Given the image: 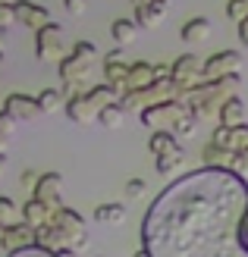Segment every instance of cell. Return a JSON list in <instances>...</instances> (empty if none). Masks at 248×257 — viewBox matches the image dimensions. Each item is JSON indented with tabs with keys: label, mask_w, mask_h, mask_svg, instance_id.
<instances>
[{
	"label": "cell",
	"mask_w": 248,
	"mask_h": 257,
	"mask_svg": "<svg viewBox=\"0 0 248 257\" xmlns=\"http://www.w3.org/2000/svg\"><path fill=\"white\" fill-rule=\"evenodd\" d=\"M154 79H157V69L154 63H145V60H135L129 66V79H126V91H138V88H148Z\"/></svg>",
	"instance_id": "obj_15"
},
{
	"label": "cell",
	"mask_w": 248,
	"mask_h": 257,
	"mask_svg": "<svg viewBox=\"0 0 248 257\" xmlns=\"http://www.w3.org/2000/svg\"><path fill=\"white\" fill-rule=\"evenodd\" d=\"M104 60H107V63H126V50H123V47H113Z\"/></svg>",
	"instance_id": "obj_38"
},
{
	"label": "cell",
	"mask_w": 248,
	"mask_h": 257,
	"mask_svg": "<svg viewBox=\"0 0 248 257\" xmlns=\"http://www.w3.org/2000/svg\"><path fill=\"white\" fill-rule=\"evenodd\" d=\"M98 122H101L104 128H123V125H126V110H123L120 104H110V107L101 110Z\"/></svg>",
	"instance_id": "obj_25"
},
{
	"label": "cell",
	"mask_w": 248,
	"mask_h": 257,
	"mask_svg": "<svg viewBox=\"0 0 248 257\" xmlns=\"http://www.w3.org/2000/svg\"><path fill=\"white\" fill-rule=\"evenodd\" d=\"M91 216H95V223H110V226H120V223H126V204H120V201L98 204Z\"/></svg>",
	"instance_id": "obj_19"
},
{
	"label": "cell",
	"mask_w": 248,
	"mask_h": 257,
	"mask_svg": "<svg viewBox=\"0 0 248 257\" xmlns=\"http://www.w3.org/2000/svg\"><path fill=\"white\" fill-rule=\"evenodd\" d=\"M38 107H41V113H54L60 107H66L63 91H60V88H44V91L38 94Z\"/></svg>",
	"instance_id": "obj_26"
},
{
	"label": "cell",
	"mask_w": 248,
	"mask_h": 257,
	"mask_svg": "<svg viewBox=\"0 0 248 257\" xmlns=\"http://www.w3.org/2000/svg\"><path fill=\"white\" fill-rule=\"evenodd\" d=\"M211 145L223 148L229 154H239L248 148V122H239V125H217L214 135H211Z\"/></svg>",
	"instance_id": "obj_7"
},
{
	"label": "cell",
	"mask_w": 248,
	"mask_h": 257,
	"mask_svg": "<svg viewBox=\"0 0 248 257\" xmlns=\"http://www.w3.org/2000/svg\"><path fill=\"white\" fill-rule=\"evenodd\" d=\"M123 191H126L129 201H138V198L148 195V182H145V179H129V182L123 185Z\"/></svg>",
	"instance_id": "obj_30"
},
{
	"label": "cell",
	"mask_w": 248,
	"mask_h": 257,
	"mask_svg": "<svg viewBox=\"0 0 248 257\" xmlns=\"http://www.w3.org/2000/svg\"><path fill=\"white\" fill-rule=\"evenodd\" d=\"M88 97H91V104H95L98 110H104V107H110V104H120V97H123V91L120 88H113L110 82H104V85H95L91 91H85Z\"/></svg>",
	"instance_id": "obj_20"
},
{
	"label": "cell",
	"mask_w": 248,
	"mask_h": 257,
	"mask_svg": "<svg viewBox=\"0 0 248 257\" xmlns=\"http://www.w3.org/2000/svg\"><path fill=\"white\" fill-rule=\"evenodd\" d=\"M110 35H113L116 47H129V44L138 38V22H135V19H116V22L110 25Z\"/></svg>",
	"instance_id": "obj_22"
},
{
	"label": "cell",
	"mask_w": 248,
	"mask_h": 257,
	"mask_svg": "<svg viewBox=\"0 0 248 257\" xmlns=\"http://www.w3.org/2000/svg\"><path fill=\"white\" fill-rule=\"evenodd\" d=\"M217 119H220V125H239V122H245V104L239 100V94L223 100V107L217 110Z\"/></svg>",
	"instance_id": "obj_21"
},
{
	"label": "cell",
	"mask_w": 248,
	"mask_h": 257,
	"mask_svg": "<svg viewBox=\"0 0 248 257\" xmlns=\"http://www.w3.org/2000/svg\"><path fill=\"white\" fill-rule=\"evenodd\" d=\"M4 145H7V138H0V154H4Z\"/></svg>",
	"instance_id": "obj_46"
},
{
	"label": "cell",
	"mask_w": 248,
	"mask_h": 257,
	"mask_svg": "<svg viewBox=\"0 0 248 257\" xmlns=\"http://www.w3.org/2000/svg\"><path fill=\"white\" fill-rule=\"evenodd\" d=\"M35 54H38V60H44V63H50V60H63L69 54L66 50V41H63V25H57V22H50L47 29H41V32H35Z\"/></svg>",
	"instance_id": "obj_4"
},
{
	"label": "cell",
	"mask_w": 248,
	"mask_h": 257,
	"mask_svg": "<svg viewBox=\"0 0 248 257\" xmlns=\"http://www.w3.org/2000/svg\"><path fill=\"white\" fill-rule=\"evenodd\" d=\"M72 54H79V57H88V60H98V47L91 44V41H75Z\"/></svg>",
	"instance_id": "obj_34"
},
{
	"label": "cell",
	"mask_w": 248,
	"mask_h": 257,
	"mask_svg": "<svg viewBox=\"0 0 248 257\" xmlns=\"http://www.w3.org/2000/svg\"><path fill=\"white\" fill-rule=\"evenodd\" d=\"M201 160L207 163V166H232V154L229 151H223V148H217V145H204V151H201Z\"/></svg>",
	"instance_id": "obj_24"
},
{
	"label": "cell",
	"mask_w": 248,
	"mask_h": 257,
	"mask_svg": "<svg viewBox=\"0 0 248 257\" xmlns=\"http://www.w3.org/2000/svg\"><path fill=\"white\" fill-rule=\"evenodd\" d=\"M242 235H248V210H245V216H242V229H239Z\"/></svg>",
	"instance_id": "obj_39"
},
{
	"label": "cell",
	"mask_w": 248,
	"mask_h": 257,
	"mask_svg": "<svg viewBox=\"0 0 248 257\" xmlns=\"http://www.w3.org/2000/svg\"><path fill=\"white\" fill-rule=\"evenodd\" d=\"M4 110H7L16 122H32L38 113H41V107H38V97H29V94H10V97L4 100Z\"/></svg>",
	"instance_id": "obj_13"
},
{
	"label": "cell",
	"mask_w": 248,
	"mask_h": 257,
	"mask_svg": "<svg viewBox=\"0 0 248 257\" xmlns=\"http://www.w3.org/2000/svg\"><path fill=\"white\" fill-rule=\"evenodd\" d=\"M35 235H38V229H32L29 223H13V226H7L4 229V248L7 254H16V251H25V248H32L35 245Z\"/></svg>",
	"instance_id": "obj_11"
},
{
	"label": "cell",
	"mask_w": 248,
	"mask_h": 257,
	"mask_svg": "<svg viewBox=\"0 0 248 257\" xmlns=\"http://www.w3.org/2000/svg\"><path fill=\"white\" fill-rule=\"evenodd\" d=\"M239 66H242V54H239V50H217V54H211L204 60V82L232 75V72H239Z\"/></svg>",
	"instance_id": "obj_6"
},
{
	"label": "cell",
	"mask_w": 248,
	"mask_h": 257,
	"mask_svg": "<svg viewBox=\"0 0 248 257\" xmlns=\"http://www.w3.org/2000/svg\"><path fill=\"white\" fill-rule=\"evenodd\" d=\"M19 216H22V210H19L10 198L0 195V226H13V223H19Z\"/></svg>",
	"instance_id": "obj_28"
},
{
	"label": "cell",
	"mask_w": 248,
	"mask_h": 257,
	"mask_svg": "<svg viewBox=\"0 0 248 257\" xmlns=\"http://www.w3.org/2000/svg\"><path fill=\"white\" fill-rule=\"evenodd\" d=\"M245 32H248V19H245V22L239 25V35H245Z\"/></svg>",
	"instance_id": "obj_43"
},
{
	"label": "cell",
	"mask_w": 248,
	"mask_h": 257,
	"mask_svg": "<svg viewBox=\"0 0 248 257\" xmlns=\"http://www.w3.org/2000/svg\"><path fill=\"white\" fill-rule=\"evenodd\" d=\"M182 113H189V107L182 104V100H167V104H154L148 110H141L138 116L148 128H154V132H173V125Z\"/></svg>",
	"instance_id": "obj_3"
},
{
	"label": "cell",
	"mask_w": 248,
	"mask_h": 257,
	"mask_svg": "<svg viewBox=\"0 0 248 257\" xmlns=\"http://www.w3.org/2000/svg\"><path fill=\"white\" fill-rule=\"evenodd\" d=\"M135 257H151V251H148V248H141V251H135Z\"/></svg>",
	"instance_id": "obj_42"
},
{
	"label": "cell",
	"mask_w": 248,
	"mask_h": 257,
	"mask_svg": "<svg viewBox=\"0 0 248 257\" xmlns=\"http://www.w3.org/2000/svg\"><path fill=\"white\" fill-rule=\"evenodd\" d=\"M229 170H236V173H248V148L239 151V154H232V166Z\"/></svg>",
	"instance_id": "obj_35"
},
{
	"label": "cell",
	"mask_w": 248,
	"mask_h": 257,
	"mask_svg": "<svg viewBox=\"0 0 248 257\" xmlns=\"http://www.w3.org/2000/svg\"><path fill=\"white\" fill-rule=\"evenodd\" d=\"M132 4H135V7H138V4H141V0H132Z\"/></svg>",
	"instance_id": "obj_49"
},
{
	"label": "cell",
	"mask_w": 248,
	"mask_h": 257,
	"mask_svg": "<svg viewBox=\"0 0 248 257\" xmlns=\"http://www.w3.org/2000/svg\"><path fill=\"white\" fill-rule=\"evenodd\" d=\"M170 79L179 85V100H182L192 88H198L204 82V63L195 54H182L170 63Z\"/></svg>",
	"instance_id": "obj_2"
},
{
	"label": "cell",
	"mask_w": 248,
	"mask_h": 257,
	"mask_svg": "<svg viewBox=\"0 0 248 257\" xmlns=\"http://www.w3.org/2000/svg\"><path fill=\"white\" fill-rule=\"evenodd\" d=\"M236 91H239V72H232V75H223V79L201 82L198 88H192V91L182 97V104L189 107L192 116L207 119V116H217V110L223 107V100L236 97Z\"/></svg>",
	"instance_id": "obj_1"
},
{
	"label": "cell",
	"mask_w": 248,
	"mask_h": 257,
	"mask_svg": "<svg viewBox=\"0 0 248 257\" xmlns=\"http://www.w3.org/2000/svg\"><path fill=\"white\" fill-rule=\"evenodd\" d=\"M148 151L154 154V157H170V154H179V157H186V151H182V145L176 141L173 132H151V138H148Z\"/></svg>",
	"instance_id": "obj_16"
},
{
	"label": "cell",
	"mask_w": 248,
	"mask_h": 257,
	"mask_svg": "<svg viewBox=\"0 0 248 257\" xmlns=\"http://www.w3.org/2000/svg\"><path fill=\"white\" fill-rule=\"evenodd\" d=\"M226 19L242 25L248 19V0H226Z\"/></svg>",
	"instance_id": "obj_29"
},
{
	"label": "cell",
	"mask_w": 248,
	"mask_h": 257,
	"mask_svg": "<svg viewBox=\"0 0 248 257\" xmlns=\"http://www.w3.org/2000/svg\"><path fill=\"white\" fill-rule=\"evenodd\" d=\"M38 179H41V173H35V170H25V173H22V185L35 188V185H38Z\"/></svg>",
	"instance_id": "obj_37"
},
{
	"label": "cell",
	"mask_w": 248,
	"mask_h": 257,
	"mask_svg": "<svg viewBox=\"0 0 248 257\" xmlns=\"http://www.w3.org/2000/svg\"><path fill=\"white\" fill-rule=\"evenodd\" d=\"M4 44H7V32L0 29V54H4Z\"/></svg>",
	"instance_id": "obj_40"
},
{
	"label": "cell",
	"mask_w": 248,
	"mask_h": 257,
	"mask_svg": "<svg viewBox=\"0 0 248 257\" xmlns=\"http://www.w3.org/2000/svg\"><path fill=\"white\" fill-rule=\"evenodd\" d=\"M13 132H16V119H13L7 110H0V138H7V141H10Z\"/></svg>",
	"instance_id": "obj_32"
},
{
	"label": "cell",
	"mask_w": 248,
	"mask_h": 257,
	"mask_svg": "<svg viewBox=\"0 0 248 257\" xmlns=\"http://www.w3.org/2000/svg\"><path fill=\"white\" fill-rule=\"evenodd\" d=\"M4 229H7V226H0V245H4Z\"/></svg>",
	"instance_id": "obj_45"
},
{
	"label": "cell",
	"mask_w": 248,
	"mask_h": 257,
	"mask_svg": "<svg viewBox=\"0 0 248 257\" xmlns=\"http://www.w3.org/2000/svg\"><path fill=\"white\" fill-rule=\"evenodd\" d=\"M0 66H4V54H0Z\"/></svg>",
	"instance_id": "obj_48"
},
{
	"label": "cell",
	"mask_w": 248,
	"mask_h": 257,
	"mask_svg": "<svg viewBox=\"0 0 248 257\" xmlns=\"http://www.w3.org/2000/svg\"><path fill=\"white\" fill-rule=\"evenodd\" d=\"M66 116L72 122H79V125H91V122H98L101 116V110L91 104V97L85 91H75L69 100H66Z\"/></svg>",
	"instance_id": "obj_12"
},
{
	"label": "cell",
	"mask_w": 248,
	"mask_h": 257,
	"mask_svg": "<svg viewBox=\"0 0 248 257\" xmlns=\"http://www.w3.org/2000/svg\"><path fill=\"white\" fill-rule=\"evenodd\" d=\"M179 38H182L186 44H201V41H207V38H211V19H204V16L189 19V22L179 29Z\"/></svg>",
	"instance_id": "obj_17"
},
{
	"label": "cell",
	"mask_w": 248,
	"mask_h": 257,
	"mask_svg": "<svg viewBox=\"0 0 248 257\" xmlns=\"http://www.w3.org/2000/svg\"><path fill=\"white\" fill-rule=\"evenodd\" d=\"M0 4H16V0H0Z\"/></svg>",
	"instance_id": "obj_47"
},
{
	"label": "cell",
	"mask_w": 248,
	"mask_h": 257,
	"mask_svg": "<svg viewBox=\"0 0 248 257\" xmlns=\"http://www.w3.org/2000/svg\"><path fill=\"white\" fill-rule=\"evenodd\" d=\"M129 66H132V63H107V60H104V82H110L113 88H120V91H126Z\"/></svg>",
	"instance_id": "obj_23"
},
{
	"label": "cell",
	"mask_w": 248,
	"mask_h": 257,
	"mask_svg": "<svg viewBox=\"0 0 248 257\" xmlns=\"http://www.w3.org/2000/svg\"><path fill=\"white\" fill-rule=\"evenodd\" d=\"M63 7H66L69 16H82V13L88 10V0H63Z\"/></svg>",
	"instance_id": "obj_36"
},
{
	"label": "cell",
	"mask_w": 248,
	"mask_h": 257,
	"mask_svg": "<svg viewBox=\"0 0 248 257\" xmlns=\"http://www.w3.org/2000/svg\"><path fill=\"white\" fill-rule=\"evenodd\" d=\"M198 116H192V113H182V116L176 119V125H173V135L176 138H192L195 132H198Z\"/></svg>",
	"instance_id": "obj_27"
},
{
	"label": "cell",
	"mask_w": 248,
	"mask_h": 257,
	"mask_svg": "<svg viewBox=\"0 0 248 257\" xmlns=\"http://www.w3.org/2000/svg\"><path fill=\"white\" fill-rule=\"evenodd\" d=\"M91 69H95V60L79 57V54H72V50L60 60V79L66 85H85L91 79Z\"/></svg>",
	"instance_id": "obj_8"
},
{
	"label": "cell",
	"mask_w": 248,
	"mask_h": 257,
	"mask_svg": "<svg viewBox=\"0 0 248 257\" xmlns=\"http://www.w3.org/2000/svg\"><path fill=\"white\" fill-rule=\"evenodd\" d=\"M16 22V10H13V4H0V29H10V25Z\"/></svg>",
	"instance_id": "obj_33"
},
{
	"label": "cell",
	"mask_w": 248,
	"mask_h": 257,
	"mask_svg": "<svg viewBox=\"0 0 248 257\" xmlns=\"http://www.w3.org/2000/svg\"><path fill=\"white\" fill-rule=\"evenodd\" d=\"M63 185V179H60V173H41V179H38V185L32 188V198L35 201H41V204H47L50 210H57V207H63V198H60V188Z\"/></svg>",
	"instance_id": "obj_10"
},
{
	"label": "cell",
	"mask_w": 248,
	"mask_h": 257,
	"mask_svg": "<svg viewBox=\"0 0 248 257\" xmlns=\"http://www.w3.org/2000/svg\"><path fill=\"white\" fill-rule=\"evenodd\" d=\"M50 223L60 226L63 232L72 238V251H85L88 248V229H85V216H79L69 207H57L50 213Z\"/></svg>",
	"instance_id": "obj_5"
},
{
	"label": "cell",
	"mask_w": 248,
	"mask_h": 257,
	"mask_svg": "<svg viewBox=\"0 0 248 257\" xmlns=\"http://www.w3.org/2000/svg\"><path fill=\"white\" fill-rule=\"evenodd\" d=\"M13 10H16V22L25 25V29H32V32H41V29H47V25L54 22L50 13L41 4H32V0H16Z\"/></svg>",
	"instance_id": "obj_9"
},
{
	"label": "cell",
	"mask_w": 248,
	"mask_h": 257,
	"mask_svg": "<svg viewBox=\"0 0 248 257\" xmlns=\"http://www.w3.org/2000/svg\"><path fill=\"white\" fill-rule=\"evenodd\" d=\"M7 170V154H0V173Z\"/></svg>",
	"instance_id": "obj_41"
},
{
	"label": "cell",
	"mask_w": 248,
	"mask_h": 257,
	"mask_svg": "<svg viewBox=\"0 0 248 257\" xmlns=\"http://www.w3.org/2000/svg\"><path fill=\"white\" fill-rule=\"evenodd\" d=\"M50 210L47 204H41V201H35V198H29L22 204V223H29L32 229H41V226H47L50 223Z\"/></svg>",
	"instance_id": "obj_18"
},
{
	"label": "cell",
	"mask_w": 248,
	"mask_h": 257,
	"mask_svg": "<svg viewBox=\"0 0 248 257\" xmlns=\"http://www.w3.org/2000/svg\"><path fill=\"white\" fill-rule=\"evenodd\" d=\"M182 160H186V157H179V154H170V157H157V163H154V166H157L160 176H173V173L179 170Z\"/></svg>",
	"instance_id": "obj_31"
},
{
	"label": "cell",
	"mask_w": 248,
	"mask_h": 257,
	"mask_svg": "<svg viewBox=\"0 0 248 257\" xmlns=\"http://www.w3.org/2000/svg\"><path fill=\"white\" fill-rule=\"evenodd\" d=\"M167 16V0H141L135 7V22L138 29H157Z\"/></svg>",
	"instance_id": "obj_14"
},
{
	"label": "cell",
	"mask_w": 248,
	"mask_h": 257,
	"mask_svg": "<svg viewBox=\"0 0 248 257\" xmlns=\"http://www.w3.org/2000/svg\"><path fill=\"white\" fill-rule=\"evenodd\" d=\"M239 41H242V44L248 47V32H245V35H239Z\"/></svg>",
	"instance_id": "obj_44"
}]
</instances>
